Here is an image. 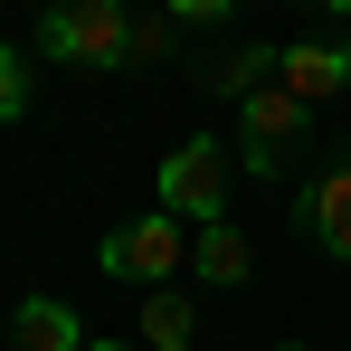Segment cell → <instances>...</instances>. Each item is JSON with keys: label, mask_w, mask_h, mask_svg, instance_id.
<instances>
[{"label": "cell", "mask_w": 351, "mask_h": 351, "mask_svg": "<svg viewBox=\"0 0 351 351\" xmlns=\"http://www.w3.org/2000/svg\"><path fill=\"white\" fill-rule=\"evenodd\" d=\"M10 351H86V323L58 294H19L10 304Z\"/></svg>", "instance_id": "obj_7"}, {"label": "cell", "mask_w": 351, "mask_h": 351, "mask_svg": "<svg viewBox=\"0 0 351 351\" xmlns=\"http://www.w3.org/2000/svg\"><path fill=\"white\" fill-rule=\"evenodd\" d=\"M190 266H199L209 285H247V276H256V247H247V228H237V219H219V228L190 237Z\"/></svg>", "instance_id": "obj_9"}, {"label": "cell", "mask_w": 351, "mask_h": 351, "mask_svg": "<svg viewBox=\"0 0 351 351\" xmlns=\"http://www.w3.org/2000/svg\"><path fill=\"white\" fill-rule=\"evenodd\" d=\"M276 66H285V48H228L199 86H209V95H228V105H247V95H266V86H276Z\"/></svg>", "instance_id": "obj_10"}, {"label": "cell", "mask_w": 351, "mask_h": 351, "mask_svg": "<svg viewBox=\"0 0 351 351\" xmlns=\"http://www.w3.org/2000/svg\"><path fill=\"white\" fill-rule=\"evenodd\" d=\"M304 143H313V105H304V95L266 86V95H247V105H237V162H247L256 180H276Z\"/></svg>", "instance_id": "obj_3"}, {"label": "cell", "mask_w": 351, "mask_h": 351, "mask_svg": "<svg viewBox=\"0 0 351 351\" xmlns=\"http://www.w3.org/2000/svg\"><path fill=\"white\" fill-rule=\"evenodd\" d=\"M38 58L76 66V76H123V58H133V10H123V0L48 10V19H38Z\"/></svg>", "instance_id": "obj_1"}, {"label": "cell", "mask_w": 351, "mask_h": 351, "mask_svg": "<svg viewBox=\"0 0 351 351\" xmlns=\"http://www.w3.org/2000/svg\"><path fill=\"white\" fill-rule=\"evenodd\" d=\"M133 342H143V351H190V342H199V304H190L180 285L143 294V323H133Z\"/></svg>", "instance_id": "obj_8"}, {"label": "cell", "mask_w": 351, "mask_h": 351, "mask_svg": "<svg viewBox=\"0 0 351 351\" xmlns=\"http://www.w3.org/2000/svg\"><path fill=\"white\" fill-rule=\"evenodd\" d=\"M294 219H304V237L332 256V266H351V143L323 162V171L304 180V199H294Z\"/></svg>", "instance_id": "obj_5"}, {"label": "cell", "mask_w": 351, "mask_h": 351, "mask_svg": "<svg viewBox=\"0 0 351 351\" xmlns=\"http://www.w3.org/2000/svg\"><path fill=\"white\" fill-rule=\"evenodd\" d=\"M276 86L304 95V105H332V95L351 86V38H294L285 66H276Z\"/></svg>", "instance_id": "obj_6"}, {"label": "cell", "mask_w": 351, "mask_h": 351, "mask_svg": "<svg viewBox=\"0 0 351 351\" xmlns=\"http://www.w3.org/2000/svg\"><path fill=\"white\" fill-rule=\"evenodd\" d=\"M180 48V19H162V10H133V58L123 66H162Z\"/></svg>", "instance_id": "obj_12"}, {"label": "cell", "mask_w": 351, "mask_h": 351, "mask_svg": "<svg viewBox=\"0 0 351 351\" xmlns=\"http://www.w3.org/2000/svg\"><path fill=\"white\" fill-rule=\"evenodd\" d=\"M29 95H38L29 48H10V38H0V123H19V114H29Z\"/></svg>", "instance_id": "obj_11"}, {"label": "cell", "mask_w": 351, "mask_h": 351, "mask_svg": "<svg viewBox=\"0 0 351 351\" xmlns=\"http://www.w3.org/2000/svg\"><path fill=\"white\" fill-rule=\"evenodd\" d=\"M86 351H143V342H86Z\"/></svg>", "instance_id": "obj_13"}, {"label": "cell", "mask_w": 351, "mask_h": 351, "mask_svg": "<svg viewBox=\"0 0 351 351\" xmlns=\"http://www.w3.org/2000/svg\"><path fill=\"white\" fill-rule=\"evenodd\" d=\"M152 209H171L180 228H219L228 219V143L219 133H190L162 152V180H152Z\"/></svg>", "instance_id": "obj_2"}, {"label": "cell", "mask_w": 351, "mask_h": 351, "mask_svg": "<svg viewBox=\"0 0 351 351\" xmlns=\"http://www.w3.org/2000/svg\"><path fill=\"white\" fill-rule=\"evenodd\" d=\"M0 342H10V313H0Z\"/></svg>", "instance_id": "obj_14"}, {"label": "cell", "mask_w": 351, "mask_h": 351, "mask_svg": "<svg viewBox=\"0 0 351 351\" xmlns=\"http://www.w3.org/2000/svg\"><path fill=\"white\" fill-rule=\"evenodd\" d=\"M190 237L199 228H180L171 209H152V219H123L114 237H105V276H123V285H143V294H162L190 266Z\"/></svg>", "instance_id": "obj_4"}]
</instances>
